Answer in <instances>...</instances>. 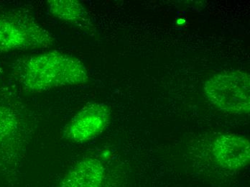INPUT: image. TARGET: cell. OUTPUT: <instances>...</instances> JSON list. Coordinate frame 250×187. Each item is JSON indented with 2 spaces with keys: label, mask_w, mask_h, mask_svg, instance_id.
Listing matches in <instances>:
<instances>
[{
  "label": "cell",
  "mask_w": 250,
  "mask_h": 187,
  "mask_svg": "<svg viewBox=\"0 0 250 187\" xmlns=\"http://www.w3.org/2000/svg\"><path fill=\"white\" fill-rule=\"evenodd\" d=\"M16 74L22 87L32 93L80 86L89 80L87 68L78 58L57 51L27 57Z\"/></svg>",
  "instance_id": "6da1fadb"
},
{
  "label": "cell",
  "mask_w": 250,
  "mask_h": 187,
  "mask_svg": "<svg viewBox=\"0 0 250 187\" xmlns=\"http://www.w3.org/2000/svg\"><path fill=\"white\" fill-rule=\"evenodd\" d=\"M210 103L229 113L248 114L250 109V77L244 71H234L213 75L204 84Z\"/></svg>",
  "instance_id": "7a4b0ae2"
},
{
  "label": "cell",
  "mask_w": 250,
  "mask_h": 187,
  "mask_svg": "<svg viewBox=\"0 0 250 187\" xmlns=\"http://www.w3.org/2000/svg\"><path fill=\"white\" fill-rule=\"evenodd\" d=\"M54 42L53 35L28 15H0V54L48 48Z\"/></svg>",
  "instance_id": "3957f363"
},
{
  "label": "cell",
  "mask_w": 250,
  "mask_h": 187,
  "mask_svg": "<svg viewBox=\"0 0 250 187\" xmlns=\"http://www.w3.org/2000/svg\"><path fill=\"white\" fill-rule=\"evenodd\" d=\"M111 109L104 103L86 104L73 116L63 130V138L74 144H83L97 138L109 125Z\"/></svg>",
  "instance_id": "277c9868"
},
{
  "label": "cell",
  "mask_w": 250,
  "mask_h": 187,
  "mask_svg": "<svg viewBox=\"0 0 250 187\" xmlns=\"http://www.w3.org/2000/svg\"><path fill=\"white\" fill-rule=\"evenodd\" d=\"M212 154L224 169L239 171L250 164L249 140L235 134H222L213 141Z\"/></svg>",
  "instance_id": "5b68a950"
},
{
  "label": "cell",
  "mask_w": 250,
  "mask_h": 187,
  "mask_svg": "<svg viewBox=\"0 0 250 187\" xmlns=\"http://www.w3.org/2000/svg\"><path fill=\"white\" fill-rule=\"evenodd\" d=\"M104 179L105 167L102 161L86 158L71 166L59 187H102Z\"/></svg>",
  "instance_id": "8992f818"
},
{
  "label": "cell",
  "mask_w": 250,
  "mask_h": 187,
  "mask_svg": "<svg viewBox=\"0 0 250 187\" xmlns=\"http://www.w3.org/2000/svg\"><path fill=\"white\" fill-rule=\"evenodd\" d=\"M21 130L18 113L7 106L0 105V155L13 149Z\"/></svg>",
  "instance_id": "52a82bcc"
},
{
  "label": "cell",
  "mask_w": 250,
  "mask_h": 187,
  "mask_svg": "<svg viewBox=\"0 0 250 187\" xmlns=\"http://www.w3.org/2000/svg\"><path fill=\"white\" fill-rule=\"evenodd\" d=\"M48 9L53 17L68 23L79 24L87 18L86 9L76 0H50Z\"/></svg>",
  "instance_id": "ba28073f"
}]
</instances>
